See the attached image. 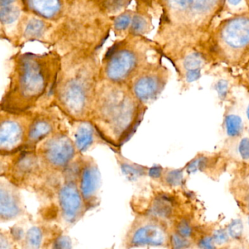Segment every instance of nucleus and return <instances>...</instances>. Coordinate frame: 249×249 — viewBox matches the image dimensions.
Listing matches in <instances>:
<instances>
[{
    "instance_id": "obj_1",
    "label": "nucleus",
    "mask_w": 249,
    "mask_h": 249,
    "mask_svg": "<svg viewBox=\"0 0 249 249\" xmlns=\"http://www.w3.org/2000/svg\"><path fill=\"white\" fill-rule=\"evenodd\" d=\"M141 104L133 94L120 87H106L95 98L90 119L107 142L122 145L141 121Z\"/></svg>"
},
{
    "instance_id": "obj_2",
    "label": "nucleus",
    "mask_w": 249,
    "mask_h": 249,
    "mask_svg": "<svg viewBox=\"0 0 249 249\" xmlns=\"http://www.w3.org/2000/svg\"><path fill=\"white\" fill-rule=\"evenodd\" d=\"M201 47L208 59L241 68L249 61V13L221 21Z\"/></svg>"
},
{
    "instance_id": "obj_3",
    "label": "nucleus",
    "mask_w": 249,
    "mask_h": 249,
    "mask_svg": "<svg viewBox=\"0 0 249 249\" xmlns=\"http://www.w3.org/2000/svg\"><path fill=\"white\" fill-rule=\"evenodd\" d=\"M43 65L42 59L33 55L21 59L2 101V110L19 113L34 107L46 92L50 81V71Z\"/></svg>"
},
{
    "instance_id": "obj_4",
    "label": "nucleus",
    "mask_w": 249,
    "mask_h": 249,
    "mask_svg": "<svg viewBox=\"0 0 249 249\" xmlns=\"http://www.w3.org/2000/svg\"><path fill=\"white\" fill-rule=\"evenodd\" d=\"M170 19L183 36L205 34L225 0H164Z\"/></svg>"
},
{
    "instance_id": "obj_5",
    "label": "nucleus",
    "mask_w": 249,
    "mask_h": 249,
    "mask_svg": "<svg viewBox=\"0 0 249 249\" xmlns=\"http://www.w3.org/2000/svg\"><path fill=\"white\" fill-rule=\"evenodd\" d=\"M57 100L59 108L75 122L88 120L95 102L94 89L82 78H71L58 89Z\"/></svg>"
},
{
    "instance_id": "obj_6",
    "label": "nucleus",
    "mask_w": 249,
    "mask_h": 249,
    "mask_svg": "<svg viewBox=\"0 0 249 249\" xmlns=\"http://www.w3.org/2000/svg\"><path fill=\"white\" fill-rule=\"evenodd\" d=\"M78 152L74 141L65 132H55L41 141L37 149L41 167L53 173H64Z\"/></svg>"
},
{
    "instance_id": "obj_7",
    "label": "nucleus",
    "mask_w": 249,
    "mask_h": 249,
    "mask_svg": "<svg viewBox=\"0 0 249 249\" xmlns=\"http://www.w3.org/2000/svg\"><path fill=\"white\" fill-rule=\"evenodd\" d=\"M64 173L65 179L58 188V207L62 220L71 225L79 221L88 208L78 186L77 161L74 160Z\"/></svg>"
},
{
    "instance_id": "obj_8",
    "label": "nucleus",
    "mask_w": 249,
    "mask_h": 249,
    "mask_svg": "<svg viewBox=\"0 0 249 249\" xmlns=\"http://www.w3.org/2000/svg\"><path fill=\"white\" fill-rule=\"evenodd\" d=\"M33 117L28 112L2 110L0 125V151L11 155L26 146Z\"/></svg>"
},
{
    "instance_id": "obj_9",
    "label": "nucleus",
    "mask_w": 249,
    "mask_h": 249,
    "mask_svg": "<svg viewBox=\"0 0 249 249\" xmlns=\"http://www.w3.org/2000/svg\"><path fill=\"white\" fill-rule=\"evenodd\" d=\"M170 237L160 219L148 215L139 216L132 223L126 237V247H164Z\"/></svg>"
},
{
    "instance_id": "obj_10",
    "label": "nucleus",
    "mask_w": 249,
    "mask_h": 249,
    "mask_svg": "<svg viewBox=\"0 0 249 249\" xmlns=\"http://www.w3.org/2000/svg\"><path fill=\"white\" fill-rule=\"evenodd\" d=\"M77 178L87 208H93L97 202L100 173L92 159L85 157L77 160Z\"/></svg>"
},
{
    "instance_id": "obj_11",
    "label": "nucleus",
    "mask_w": 249,
    "mask_h": 249,
    "mask_svg": "<svg viewBox=\"0 0 249 249\" xmlns=\"http://www.w3.org/2000/svg\"><path fill=\"white\" fill-rule=\"evenodd\" d=\"M167 81L163 71L147 72L137 78L132 85V94L142 104L151 103L161 94Z\"/></svg>"
},
{
    "instance_id": "obj_12",
    "label": "nucleus",
    "mask_w": 249,
    "mask_h": 249,
    "mask_svg": "<svg viewBox=\"0 0 249 249\" xmlns=\"http://www.w3.org/2000/svg\"><path fill=\"white\" fill-rule=\"evenodd\" d=\"M17 157L12 167L10 169V179L14 184L26 185L37 178L41 170L37 153L28 149Z\"/></svg>"
},
{
    "instance_id": "obj_13",
    "label": "nucleus",
    "mask_w": 249,
    "mask_h": 249,
    "mask_svg": "<svg viewBox=\"0 0 249 249\" xmlns=\"http://www.w3.org/2000/svg\"><path fill=\"white\" fill-rule=\"evenodd\" d=\"M24 213L22 201L19 191L16 184L2 178L0 183V218L8 221L15 219Z\"/></svg>"
},
{
    "instance_id": "obj_14",
    "label": "nucleus",
    "mask_w": 249,
    "mask_h": 249,
    "mask_svg": "<svg viewBox=\"0 0 249 249\" xmlns=\"http://www.w3.org/2000/svg\"><path fill=\"white\" fill-rule=\"evenodd\" d=\"M137 64L138 58L132 51L121 49L112 53L106 67V75L113 82H123L135 71Z\"/></svg>"
},
{
    "instance_id": "obj_15",
    "label": "nucleus",
    "mask_w": 249,
    "mask_h": 249,
    "mask_svg": "<svg viewBox=\"0 0 249 249\" xmlns=\"http://www.w3.org/2000/svg\"><path fill=\"white\" fill-rule=\"evenodd\" d=\"M57 125V117L49 112H43L34 116L26 147L28 149L36 150L37 144L53 133Z\"/></svg>"
},
{
    "instance_id": "obj_16",
    "label": "nucleus",
    "mask_w": 249,
    "mask_h": 249,
    "mask_svg": "<svg viewBox=\"0 0 249 249\" xmlns=\"http://www.w3.org/2000/svg\"><path fill=\"white\" fill-rule=\"evenodd\" d=\"M73 131L74 142L78 152L88 151L99 139V132L92 122L88 120L76 121Z\"/></svg>"
},
{
    "instance_id": "obj_17",
    "label": "nucleus",
    "mask_w": 249,
    "mask_h": 249,
    "mask_svg": "<svg viewBox=\"0 0 249 249\" xmlns=\"http://www.w3.org/2000/svg\"><path fill=\"white\" fill-rule=\"evenodd\" d=\"M29 7L40 17L53 19L62 11L61 0H28Z\"/></svg>"
},
{
    "instance_id": "obj_18",
    "label": "nucleus",
    "mask_w": 249,
    "mask_h": 249,
    "mask_svg": "<svg viewBox=\"0 0 249 249\" xmlns=\"http://www.w3.org/2000/svg\"><path fill=\"white\" fill-rule=\"evenodd\" d=\"M208 58L203 52L194 49L190 50L189 53H184L181 59V68L184 71V74L188 71L195 70H202L205 65Z\"/></svg>"
},
{
    "instance_id": "obj_19",
    "label": "nucleus",
    "mask_w": 249,
    "mask_h": 249,
    "mask_svg": "<svg viewBox=\"0 0 249 249\" xmlns=\"http://www.w3.org/2000/svg\"><path fill=\"white\" fill-rule=\"evenodd\" d=\"M173 202L170 198L165 195H161L157 196L153 202L148 215L159 219H164L169 218L173 214Z\"/></svg>"
},
{
    "instance_id": "obj_20",
    "label": "nucleus",
    "mask_w": 249,
    "mask_h": 249,
    "mask_svg": "<svg viewBox=\"0 0 249 249\" xmlns=\"http://www.w3.org/2000/svg\"><path fill=\"white\" fill-rule=\"evenodd\" d=\"M225 132L231 138H239L243 134L244 124L240 115L236 113H228L224 119Z\"/></svg>"
},
{
    "instance_id": "obj_21",
    "label": "nucleus",
    "mask_w": 249,
    "mask_h": 249,
    "mask_svg": "<svg viewBox=\"0 0 249 249\" xmlns=\"http://www.w3.org/2000/svg\"><path fill=\"white\" fill-rule=\"evenodd\" d=\"M45 230L39 226L32 227L24 237V247L26 249H39L45 244Z\"/></svg>"
},
{
    "instance_id": "obj_22",
    "label": "nucleus",
    "mask_w": 249,
    "mask_h": 249,
    "mask_svg": "<svg viewBox=\"0 0 249 249\" xmlns=\"http://www.w3.org/2000/svg\"><path fill=\"white\" fill-rule=\"evenodd\" d=\"M234 187L237 202L241 205L243 211L249 214V176L237 182Z\"/></svg>"
},
{
    "instance_id": "obj_23",
    "label": "nucleus",
    "mask_w": 249,
    "mask_h": 249,
    "mask_svg": "<svg viewBox=\"0 0 249 249\" xmlns=\"http://www.w3.org/2000/svg\"><path fill=\"white\" fill-rule=\"evenodd\" d=\"M46 31V24L37 18H31L26 25L24 35L28 38H38Z\"/></svg>"
},
{
    "instance_id": "obj_24",
    "label": "nucleus",
    "mask_w": 249,
    "mask_h": 249,
    "mask_svg": "<svg viewBox=\"0 0 249 249\" xmlns=\"http://www.w3.org/2000/svg\"><path fill=\"white\" fill-rule=\"evenodd\" d=\"M19 15V8L15 5H13V4L1 6L0 17H1V21L3 24H13L18 19Z\"/></svg>"
},
{
    "instance_id": "obj_25",
    "label": "nucleus",
    "mask_w": 249,
    "mask_h": 249,
    "mask_svg": "<svg viewBox=\"0 0 249 249\" xmlns=\"http://www.w3.org/2000/svg\"><path fill=\"white\" fill-rule=\"evenodd\" d=\"M210 159L204 156H199L186 166V170L189 173H196L197 171H203L208 167Z\"/></svg>"
},
{
    "instance_id": "obj_26",
    "label": "nucleus",
    "mask_w": 249,
    "mask_h": 249,
    "mask_svg": "<svg viewBox=\"0 0 249 249\" xmlns=\"http://www.w3.org/2000/svg\"><path fill=\"white\" fill-rule=\"evenodd\" d=\"M243 231H244V226H243V221L240 219L233 220L227 230V232L230 237L236 240H238L243 237Z\"/></svg>"
},
{
    "instance_id": "obj_27",
    "label": "nucleus",
    "mask_w": 249,
    "mask_h": 249,
    "mask_svg": "<svg viewBox=\"0 0 249 249\" xmlns=\"http://www.w3.org/2000/svg\"><path fill=\"white\" fill-rule=\"evenodd\" d=\"M164 180L169 186H180L183 181V173L180 170H170L166 173Z\"/></svg>"
},
{
    "instance_id": "obj_28",
    "label": "nucleus",
    "mask_w": 249,
    "mask_h": 249,
    "mask_svg": "<svg viewBox=\"0 0 249 249\" xmlns=\"http://www.w3.org/2000/svg\"><path fill=\"white\" fill-rule=\"evenodd\" d=\"M176 233L180 234L182 237L189 238L192 237L193 230L189 221L186 220H181L178 223L176 226Z\"/></svg>"
},
{
    "instance_id": "obj_29",
    "label": "nucleus",
    "mask_w": 249,
    "mask_h": 249,
    "mask_svg": "<svg viewBox=\"0 0 249 249\" xmlns=\"http://www.w3.org/2000/svg\"><path fill=\"white\" fill-rule=\"evenodd\" d=\"M172 247L175 249H184L190 247V241L186 237H182L178 233H174L170 238Z\"/></svg>"
},
{
    "instance_id": "obj_30",
    "label": "nucleus",
    "mask_w": 249,
    "mask_h": 249,
    "mask_svg": "<svg viewBox=\"0 0 249 249\" xmlns=\"http://www.w3.org/2000/svg\"><path fill=\"white\" fill-rule=\"evenodd\" d=\"M237 153L242 160L249 161V138H243L237 144Z\"/></svg>"
},
{
    "instance_id": "obj_31",
    "label": "nucleus",
    "mask_w": 249,
    "mask_h": 249,
    "mask_svg": "<svg viewBox=\"0 0 249 249\" xmlns=\"http://www.w3.org/2000/svg\"><path fill=\"white\" fill-rule=\"evenodd\" d=\"M147 28V21L140 16H135L132 21V30L137 34L144 33Z\"/></svg>"
},
{
    "instance_id": "obj_32",
    "label": "nucleus",
    "mask_w": 249,
    "mask_h": 249,
    "mask_svg": "<svg viewBox=\"0 0 249 249\" xmlns=\"http://www.w3.org/2000/svg\"><path fill=\"white\" fill-rule=\"evenodd\" d=\"M132 21L130 15L127 14H122L115 20V28L119 31L126 30Z\"/></svg>"
},
{
    "instance_id": "obj_33",
    "label": "nucleus",
    "mask_w": 249,
    "mask_h": 249,
    "mask_svg": "<svg viewBox=\"0 0 249 249\" xmlns=\"http://www.w3.org/2000/svg\"><path fill=\"white\" fill-rule=\"evenodd\" d=\"M213 238L215 245H224L228 243L230 240V235L228 232L224 230H215L213 234Z\"/></svg>"
},
{
    "instance_id": "obj_34",
    "label": "nucleus",
    "mask_w": 249,
    "mask_h": 249,
    "mask_svg": "<svg viewBox=\"0 0 249 249\" xmlns=\"http://www.w3.org/2000/svg\"><path fill=\"white\" fill-rule=\"evenodd\" d=\"M52 248L54 249H70L71 246V240L67 236H58L52 243Z\"/></svg>"
},
{
    "instance_id": "obj_35",
    "label": "nucleus",
    "mask_w": 249,
    "mask_h": 249,
    "mask_svg": "<svg viewBox=\"0 0 249 249\" xmlns=\"http://www.w3.org/2000/svg\"><path fill=\"white\" fill-rule=\"evenodd\" d=\"M215 90L221 98H225L229 92V84L225 80H219L215 86Z\"/></svg>"
},
{
    "instance_id": "obj_36",
    "label": "nucleus",
    "mask_w": 249,
    "mask_h": 249,
    "mask_svg": "<svg viewBox=\"0 0 249 249\" xmlns=\"http://www.w3.org/2000/svg\"><path fill=\"white\" fill-rule=\"evenodd\" d=\"M201 71H202V70L188 71L184 74L185 81L187 83H192L197 81L202 75Z\"/></svg>"
},
{
    "instance_id": "obj_37",
    "label": "nucleus",
    "mask_w": 249,
    "mask_h": 249,
    "mask_svg": "<svg viewBox=\"0 0 249 249\" xmlns=\"http://www.w3.org/2000/svg\"><path fill=\"white\" fill-rule=\"evenodd\" d=\"M198 246L201 249H213V248H215L213 238V237H210V236L202 237L198 243Z\"/></svg>"
},
{
    "instance_id": "obj_38",
    "label": "nucleus",
    "mask_w": 249,
    "mask_h": 249,
    "mask_svg": "<svg viewBox=\"0 0 249 249\" xmlns=\"http://www.w3.org/2000/svg\"><path fill=\"white\" fill-rule=\"evenodd\" d=\"M162 173V168L160 167H154L150 169L149 175L151 177L154 178H158L161 176Z\"/></svg>"
},
{
    "instance_id": "obj_39",
    "label": "nucleus",
    "mask_w": 249,
    "mask_h": 249,
    "mask_svg": "<svg viewBox=\"0 0 249 249\" xmlns=\"http://www.w3.org/2000/svg\"><path fill=\"white\" fill-rule=\"evenodd\" d=\"M243 1V0H225V5H228L229 7H231L232 8H237L240 4H242ZM244 1H246V0H244Z\"/></svg>"
},
{
    "instance_id": "obj_40",
    "label": "nucleus",
    "mask_w": 249,
    "mask_h": 249,
    "mask_svg": "<svg viewBox=\"0 0 249 249\" xmlns=\"http://www.w3.org/2000/svg\"><path fill=\"white\" fill-rule=\"evenodd\" d=\"M243 72H244L245 76L246 77V79L248 81V84H249V61L243 67Z\"/></svg>"
},
{
    "instance_id": "obj_41",
    "label": "nucleus",
    "mask_w": 249,
    "mask_h": 249,
    "mask_svg": "<svg viewBox=\"0 0 249 249\" xmlns=\"http://www.w3.org/2000/svg\"><path fill=\"white\" fill-rule=\"evenodd\" d=\"M16 0H0V3H1V6H4V5H11Z\"/></svg>"
},
{
    "instance_id": "obj_42",
    "label": "nucleus",
    "mask_w": 249,
    "mask_h": 249,
    "mask_svg": "<svg viewBox=\"0 0 249 249\" xmlns=\"http://www.w3.org/2000/svg\"><path fill=\"white\" fill-rule=\"evenodd\" d=\"M246 113L248 120L249 121V103L248 104L247 107H246Z\"/></svg>"
},
{
    "instance_id": "obj_43",
    "label": "nucleus",
    "mask_w": 249,
    "mask_h": 249,
    "mask_svg": "<svg viewBox=\"0 0 249 249\" xmlns=\"http://www.w3.org/2000/svg\"><path fill=\"white\" fill-rule=\"evenodd\" d=\"M246 226H247L248 230H249V214L248 215L247 218H246Z\"/></svg>"
},
{
    "instance_id": "obj_44",
    "label": "nucleus",
    "mask_w": 249,
    "mask_h": 249,
    "mask_svg": "<svg viewBox=\"0 0 249 249\" xmlns=\"http://www.w3.org/2000/svg\"><path fill=\"white\" fill-rule=\"evenodd\" d=\"M246 2L248 5V8H249V0H246Z\"/></svg>"
},
{
    "instance_id": "obj_45",
    "label": "nucleus",
    "mask_w": 249,
    "mask_h": 249,
    "mask_svg": "<svg viewBox=\"0 0 249 249\" xmlns=\"http://www.w3.org/2000/svg\"></svg>"
}]
</instances>
